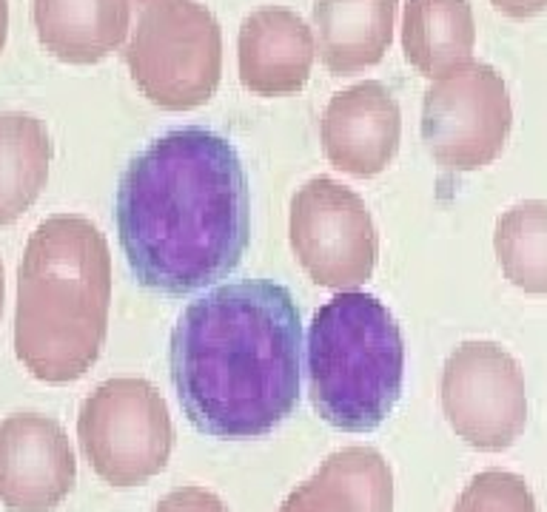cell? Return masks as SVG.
I'll return each mask as SVG.
<instances>
[{"label": "cell", "instance_id": "cell-1", "mask_svg": "<svg viewBox=\"0 0 547 512\" xmlns=\"http://www.w3.org/2000/svg\"><path fill=\"white\" fill-rule=\"evenodd\" d=\"M134 280L166 297H191L240 265L251 196L237 148L200 126L174 128L126 166L114 205Z\"/></svg>", "mask_w": 547, "mask_h": 512}, {"label": "cell", "instance_id": "cell-2", "mask_svg": "<svg viewBox=\"0 0 547 512\" xmlns=\"http://www.w3.org/2000/svg\"><path fill=\"white\" fill-rule=\"evenodd\" d=\"M302 319L285 285L245 280L194 299L171 330V379L203 436L263 439L291 416L302 382Z\"/></svg>", "mask_w": 547, "mask_h": 512}, {"label": "cell", "instance_id": "cell-3", "mask_svg": "<svg viewBox=\"0 0 547 512\" xmlns=\"http://www.w3.org/2000/svg\"><path fill=\"white\" fill-rule=\"evenodd\" d=\"M111 302L106 236L77 213L49 216L17 268L14 353L34 379L69 384L101 359Z\"/></svg>", "mask_w": 547, "mask_h": 512}, {"label": "cell", "instance_id": "cell-4", "mask_svg": "<svg viewBox=\"0 0 547 512\" xmlns=\"http://www.w3.org/2000/svg\"><path fill=\"white\" fill-rule=\"evenodd\" d=\"M305 367L311 404L342 432L377 430L402 396L405 339L374 293L345 290L308 325Z\"/></svg>", "mask_w": 547, "mask_h": 512}, {"label": "cell", "instance_id": "cell-5", "mask_svg": "<svg viewBox=\"0 0 547 512\" xmlns=\"http://www.w3.org/2000/svg\"><path fill=\"white\" fill-rule=\"evenodd\" d=\"M126 63L154 106H206L223 77V29L200 0H129Z\"/></svg>", "mask_w": 547, "mask_h": 512}, {"label": "cell", "instance_id": "cell-6", "mask_svg": "<svg viewBox=\"0 0 547 512\" xmlns=\"http://www.w3.org/2000/svg\"><path fill=\"white\" fill-rule=\"evenodd\" d=\"M81 450L109 487H140L166 469L174 424L160 390L146 379L117 376L97 384L77 416Z\"/></svg>", "mask_w": 547, "mask_h": 512}, {"label": "cell", "instance_id": "cell-7", "mask_svg": "<svg viewBox=\"0 0 547 512\" xmlns=\"http://www.w3.org/2000/svg\"><path fill=\"white\" fill-rule=\"evenodd\" d=\"M288 240L311 282L357 290L374 277L379 236L362 196L331 176H314L291 196Z\"/></svg>", "mask_w": 547, "mask_h": 512}, {"label": "cell", "instance_id": "cell-8", "mask_svg": "<svg viewBox=\"0 0 547 512\" xmlns=\"http://www.w3.org/2000/svg\"><path fill=\"white\" fill-rule=\"evenodd\" d=\"M513 103L502 74L479 61L447 71L422 100V140L445 171H479L502 154Z\"/></svg>", "mask_w": 547, "mask_h": 512}, {"label": "cell", "instance_id": "cell-9", "mask_svg": "<svg viewBox=\"0 0 547 512\" xmlns=\"http://www.w3.org/2000/svg\"><path fill=\"white\" fill-rule=\"evenodd\" d=\"M442 410L459 439L502 452L524 432L527 393L519 362L496 342H462L442 367Z\"/></svg>", "mask_w": 547, "mask_h": 512}, {"label": "cell", "instance_id": "cell-10", "mask_svg": "<svg viewBox=\"0 0 547 512\" xmlns=\"http://www.w3.org/2000/svg\"><path fill=\"white\" fill-rule=\"evenodd\" d=\"M74 481L77 461L63 424L41 412L0 422V504L9 512H54Z\"/></svg>", "mask_w": 547, "mask_h": 512}, {"label": "cell", "instance_id": "cell-11", "mask_svg": "<svg viewBox=\"0 0 547 512\" xmlns=\"http://www.w3.org/2000/svg\"><path fill=\"white\" fill-rule=\"evenodd\" d=\"M402 114L379 81H360L328 100L320 120L325 160L350 176L382 174L399 148Z\"/></svg>", "mask_w": 547, "mask_h": 512}, {"label": "cell", "instance_id": "cell-12", "mask_svg": "<svg viewBox=\"0 0 547 512\" xmlns=\"http://www.w3.org/2000/svg\"><path fill=\"white\" fill-rule=\"evenodd\" d=\"M317 57L314 32L297 12L285 6L254 9L237 37L240 83L260 97L300 91Z\"/></svg>", "mask_w": 547, "mask_h": 512}, {"label": "cell", "instance_id": "cell-13", "mask_svg": "<svg viewBox=\"0 0 547 512\" xmlns=\"http://www.w3.org/2000/svg\"><path fill=\"white\" fill-rule=\"evenodd\" d=\"M277 512H394V472L374 447L337 450Z\"/></svg>", "mask_w": 547, "mask_h": 512}, {"label": "cell", "instance_id": "cell-14", "mask_svg": "<svg viewBox=\"0 0 547 512\" xmlns=\"http://www.w3.org/2000/svg\"><path fill=\"white\" fill-rule=\"evenodd\" d=\"M32 24L43 49L63 63L89 66L129 37V0H32Z\"/></svg>", "mask_w": 547, "mask_h": 512}, {"label": "cell", "instance_id": "cell-15", "mask_svg": "<svg viewBox=\"0 0 547 512\" xmlns=\"http://www.w3.org/2000/svg\"><path fill=\"white\" fill-rule=\"evenodd\" d=\"M399 0H317V54L331 74H360L377 66L390 41Z\"/></svg>", "mask_w": 547, "mask_h": 512}, {"label": "cell", "instance_id": "cell-16", "mask_svg": "<svg viewBox=\"0 0 547 512\" xmlns=\"http://www.w3.org/2000/svg\"><path fill=\"white\" fill-rule=\"evenodd\" d=\"M476 24L471 0H405L402 52L419 74L437 77L474 61Z\"/></svg>", "mask_w": 547, "mask_h": 512}, {"label": "cell", "instance_id": "cell-17", "mask_svg": "<svg viewBox=\"0 0 547 512\" xmlns=\"http://www.w3.org/2000/svg\"><path fill=\"white\" fill-rule=\"evenodd\" d=\"M52 140L32 114H0V228L34 205L49 180Z\"/></svg>", "mask_w": 547, "mask_h": 512}, {"label": "cell", "instance_id": "cell-18", "mask_svg": "<svg viewBox=\"0 0 547 512\" xmlns=\"http://www.w3.org/2000/svg\"><path fill=\"white\" fill-rule=\"evenodd\" d=\"M504 280L533 297H547V200H524L507 208L494 233Z\"/></svg>", "mask_w": 547, "mask_h": 512}, {"label": "cell", "instance_id": "cell-19", "mask_svg": "<svg viewBox=\"0 0 547 512\" xmlns=\"http://www.w3.org/2000/svg\"><path fill=\"white\" fill-rule=\"evenodd\" d=\"M451 512H539L531 487L507 469H485L462 489Z\"/></svg>", "mask_w": 547, "mask_h": 512}, {"label": "cell", "instance_id": "cell-20", "mask_svg": "<svg viewBox=\"0 0 547 512\" xmlns=\"http://www.w3.org/2000/svg\"><path fill=\"white\" fill-rule=\"evenodd\" d=\"M154 512H231L226 501L206 487H178L166 492Z\"/></svg>", "mask_w": 547, "mask_h": 512}, {"label": "cell", "instance_id": "cell-21", "mask_svg": "<svg viewBox=\"0 0 547 512\" xmlns=\"http://www.w3.org/2000/svg\"><path fill=\"white\" fill-rule=\"evenodd\" d=\"M491 4L507 14V17H516V21H524V17H533L542 14L547 9V0H491Z\"/></svg>", "mask_w": 547, "mask_h": 512}, {"label": "cell", "instance_id": "cell-22", "mask_svg": "<svg viewBox=\"0 0 547 512\" xmlns=\"http://www.w3.org/2000/svg\"><path fill=\"white\" fill-rule=\"evenodd\" d=\"M0 299H4V270H0Z\"/></svg>", "mask_w": 547, "mask_h": 512}]
</instances>
